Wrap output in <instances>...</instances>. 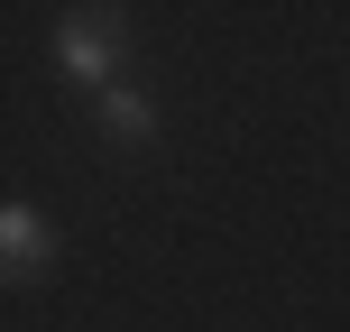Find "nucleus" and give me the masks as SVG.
<instances>
[{
    "label": "nucleus",
    "instance_id": "obj_3",
    "mask_svg": "<svg viewBox=\"0 0 350 332\" xmlns=\"http://www.w3.org/2000/svg\"><path fill=\"white\" fill-rule=\"evenodd\" d=\"M102 120L120 129V139H148V129H157V111H148V92H129V84H111V92H102Z\"/></svg>",
    "mask_w": 350,
    "mask_h": 332
},
{
    "label": "nucleus",
    "instance_id": "obj_1",
    "mask_svg": "<svg viewBox=\"0 0 350 332\" xmlns=\"http://www.w3.org/2000/svg\"><path fill=\"white\" fill-rule=\"evenodd\" d=\"M55 65H65L74 74V84H120V74H111V65H120V18H111V10H74V18H55Z\"/></svg>",
    "mask_w": 350,
    "mask_h": 332
},
{
    "label": "nucleus",
    "instance_id": "obj_2",
    "mask_svg": "<svg viewBox=\"0 0 350 332\" xmlns=\"http://www.w3.org/2000/svg\"><path fill=\"white\" fill-rule=\"evenodd\" d=\"M0 259H10L18 277H28V268H46V259H55V231L37 222L28 203H10V212H0Z\"/></svg>",
    "mask_w": 350,
    "mask_h": 332
}]
</instances>
